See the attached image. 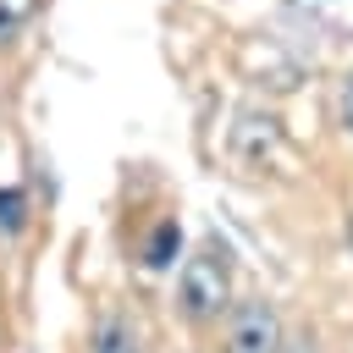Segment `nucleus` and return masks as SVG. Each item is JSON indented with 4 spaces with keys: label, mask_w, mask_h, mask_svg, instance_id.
<instances>
[{
    "label": "nucleus",
    "mask_w": 353,
    "mask_h": 353,
    "mask_svg": "<svg viewBox=\"0 0 353 353\" xmlns=\"http://www.w3.org/2000/svg\"><path fill=\"white\" fill-rule=\"evenodd\" d=\"M176 303L188 320H221V309H232V270H226V254L204 248L182 265L176 276Z\"/></svg>",
    "instance_id": "f257e3e1"
},
{
    "label": "nucleus",
    "mask_w": 353,
    "mask_h": 353,
    "mask_svg": "<svg viewBox=\"0 0 353 353\" xmlns=\"http://www.w3.org/2000/svg\"><path fill=\"white\" fill-rule=\"evenodd\" d=\"M221 353H281V314L265 298H243L226 309Z\"/></svg>",
    "instance_id": "f03ea898"
},
{
    "label": "nucleus",
    "mask_w": 353,
    "mask_h": 353,
    "mask_svg": "<svg viewBox=\"0 0 353 353\" xmlns=\"http://www.w3.org/2000/svg\"><path fill=\"white\" fill-rule=\"evenodd\" d=\"M88 347H94V353H143V331H138L127 314H99Z\"/></svg>",
    "instance_id": "7ed1b4c3"
},
{
    "label": "nucleus",
    "mask_w": 353,
    "mask_h": 353,
    "mask_svg": "<svg viewBox=\"0 0 353 353\" xmlns=\"http://www.w3.org/2000/svg\"><path fill=\"white\" fill-rule=\"evenodd\" d=\"M176 248H182V226H176V221H160V226L149 232V243H143V265H149V270H165V265L176 259Z\"/></svg>",
    "instance_id": "20e7f679"
},
{
    "label": "nucleus",
    "mask_w": 353,
    "mask_h": 353,
    "mask_svg": "<svg viewBox=\"0 0 353 353\" xmlns=\"http://www.w3.org/2000/svg\"><path fill=\"white\" fill-rule=\"evenodd\" d=\"M22 226H28V193L22 188H0V232L17 237Z\"/></svg>",
    "instance_id": "39448f33"
},
{
    "label": "nucleus",
    "mask_w": 353,
    "mask_h": 353,
    "mask_svg": "<svg viewBox=\"0 0 353 353\" xmlns=\"http://www.w3.org/2000/svg\"><path fill=\"white\" fill-rule=\"evenodd\" d=\"M336 121H342V132L353 138V72H347L342 88H336Z\"/></svg>",
    "instance_id": "423d86ee"
},
{
    "label": "nucleus",
    "mask_w": 353,
    "mask_h": 353,
    "mask_svg": "<svg viewBox=\"0 0 353 353\" xmlns=\"http://www.w3.org/2000/svg\"><path fill=\"white\" fill-rule=\"evenodd\" d=\"M0 11H6V17H17V22H22V17H28V11H33V0H0Z\"/></svg>",
    "instance_id": "0eeeda50"
},
{
    "label": "nucleus",
    "mask_w": 353,
    "mask_h": 353,
    "mask_svg": "<svg viewBox=\"0 0 353 353\" xmlns=\"http://www.w3.org/2000/svg\"><path fill=\"white\" fill-rule=\"evenodd\" d=\"M17 28H22V22H17V17H6V11H0V44H11V39H17Z\"/></svg>",
    "instance_id": "6e6552de"
}]
</instances>
